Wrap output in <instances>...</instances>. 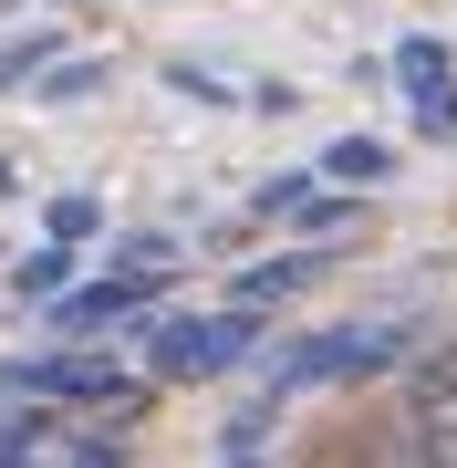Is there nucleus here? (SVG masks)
<instances>
[{"mask_svg": "<svg viewBox=\"0 0 457 468\" xmlns=\"http://www.w3.org/2000/svg\"><path fill=\"white\" fill-rule=\"evenodd\" d=\"M385 365H416V323H343V334H302L260 365V406H302L312 385H354V375H385Z\"/></svg>", "mask_w": 457, "mask_h": 468, "instance_id": "1", "label": "nucleus"}, {"mask_svg": "<svg viewBox=\"0 0 457 468\" xmlns=\"http://www.w3.org/2000/svg\"><path fill=\"white\" fill-rule=\"evenodd\" d=\"M146 344H156V375L198 385V375H229V365L260 354V313L250 302H229V313H167V323H146Z\"/></svg>", "mask_w": 457, "mask_h": 468, "instance_id": "2", "label": "nucleus"}, {"mask_svg": "<svg viewBox=\"0 0 457 468\" xmlns=\"http://www.w3.org/2000/svg\"><path fill=\"white\" fill-rule=\"evenodd\" d=\"M0 396H42V406H136V375L115 354H21L0 365Z\"/></svg>", "mask_w": 457, "mask_h": 468, "instance_id": "3", "label": "nucleus"}, {"mask_svg": "<svg viewBox=\"0 0 457 468\" xmlns=\"http://www.w3.org/2000/svg\"><path fill=\"white\" fill-rule=\"evenodd\" d=\"M156 302H167V271H104V282H73L52 302V323L63 334H136Z\"/></svg>", "mask_w": 457, "mask_h": 468, "instance_id": "4", "label": "nucleus"}, {"mask_svg": "<svg viewBox=\"0 0 457 468\" xmlns=\"http://www.w3.org/2000/svg\"><path fill=\"white\" fill-rule=\"evenodd\" d=\"M395 84L416 104V135H457V42H437V32L395 42Z\"/></svg>", "mask_w": 457, "mask_h": 468, "instance_id": "5", "label": "nucleus"}, {"mask_svg": "<svg viewBox=\"0 0 457 468\" xmlns=\"http://www.w3.org/2000/svg\"><path fill=\"white\" fill-rule=\"evenodd\" d=\"M322 271H333L322 250H281V261H250V271H239V302H250V313H260V302H291V292H312Z\"/></svg>", "mask_w": 457, "mask_h": 468, "instance_id": "6", "label": "nucleus"}, {"mask_svg": "<svg viewBox=\"0 0 457 468\" xmlns=\"http://www.w3.org/2000/svg\"><path fill=\"white\" fill-rule=\"evenodd\" d=\"M322 177H333V187H385L395 177V146H385V135H333V146H322Z\"/></svg>", "mask_w": 457, "mask_h": 468, "instance_id": "7", "label": "nucleus"}, {"mask_svg": "<svg viewBox=\"0 0 457 468\" xmlns=\"http://www.w3.org/2000/svg\"><path fill=\"white\" fill-rule=\"evenodd\" d=\"M11 292H21V302H63V292H73V250H63V239L21 250V261H11Z\"/></svg>", "mask_w": 457, "mask_h": 468, "instance_id": "8", "label": "nucleus"}, {"mask_svg": "<svg viewBox=\"0 0 457 468\" xmlns=\"http://www.w3.org/2000/svg\"><path fill=\"white\" fill-rule=\"evenodd\" d=\"M42 63H52V32H21V42H0V94L42 84Z\"/></svg>", "mask_w": 457, "mask_h": 468, "instance_id": "9", "label": "nucleus"}, {"mask_svg": "<svg viewBox=\"0 0 457 468\" xmlns=\"http://www.w3.org/2000/svg\"><path fill=\"white\" fill-rule=\"evenodd\" d=\"M42 229H52V239L73 250V239H94V229H104V208L84 198V187H73V198H52V208H42Z\"/></svg>", "mask_w": 457, "mask_h": 468, "instance_id": "10", "label": "nucleus"}, {"mask_svg": "<svg viewBox=\"0 0 457 468\" xmlns=\"http://www.w3.org/2000/svg\"><path fill=\"white\" fill-rule=\"evenodd\" d=\"M94 73H104V63H63V73H42L32 94H42V104H73V94H94Z\"/></svg>", "mask_w": 457, "mask_h": 468, "instance_id": "11", "label": "nucleus"}, {"mask_svg": "<svg viewBox=\"0 0 457 468\" xmlns=\"http://www.w3.org/2000/svg\"><path fill=\"white\" fill-rule=\"evenodd\" d=\"M73 468H125V448H73Z\"/></svg>", "mask_w": 457, "mask_h": 468, "instance_id": "12", "label": "nucleus"}, {"mask_svg": "<svg viewBox=\"0 0 457 468\" xmlns=\"http://www.w3.org/2000/svg\"><path fill=\"white\" fill-rule=\"evenodd\" d=\"M0 11H11V0H0Z\"/></svg>", "mask_w": 457, "mask_h": 468, "instance_id": "13", "label": "nucleus"}]
</instances>
